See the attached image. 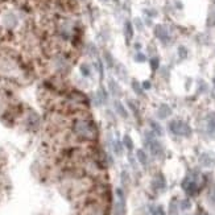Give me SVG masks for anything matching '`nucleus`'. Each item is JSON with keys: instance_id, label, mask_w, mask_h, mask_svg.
<instances>
[{"instance_id": "nucleus-1", "label": "nucleus", "mask_w": 215, "mask_h": 215, "mask_svg": "<svg viewBox=\"0 0 215 215\" xmlns=\"http://www.w3.org/2000/svg\"><path fill=\"white\" fill-rule=\"evenodd\" d=\"M74 133L81 139H86V140H91L96 136V127L92 122H87V120H77L73 127Z\"/></svg>"}, {"instance_id": "nucleus-2", "label": "nucleus", "mask_w": 215, "mask_h": 215, "mask_svg": "<svg viewBox=\"0 0 215 215\" xmlns=\"http://www.w3.org/2000/svg\"><path fill=\"white\" fill-rule=\"evenodd\" d=\"M169 129L172 131V133L180 135V136H187L191 135V128L187 126L186 123L180 122V120H173L169 123Z\"/></svg>"}, {"instance_id": "nucleus-3", "label": "nucleus", "mask_w": 215, "mask_h": 215, "mask_svg": "<svg viewBox=\"0 0 215 215\" xmlns=\"http://www.w3.org/2000/svg\"><path fill=\"white\" fill-rule=\"evenodd\" d=\"M145 144H146V146H148L149 150H150V153H152L154 157H163L164 156L163 145H161V143H158L156 139H153V140L145 143Z\"/></svg>"}, {"instance_id": "nucleus-4", "label": "nucleus", "mask_w": 215, "mask_h": 215, "mask_svg": "<svg viewBox=\"0 0 215 215\" xmlns=\"http://www.w3.org/2000/svg\"><path fill=\"white\" fill-rule=\"evenodd\" d=\"M182 187H183V190L186 191V194H189V195H195V194H197V191H198L197 183H195L193 180H190L189 177L185 178V181L182 182Z\"/></svg>"}, {"instance_id": "nucleus-5", "label": "nucleus", "mask_w": 215, "mask_h": 215, "mask_svg": "<svg viewBox=\"0 0 215 215\" xmlns=\"http://www.w3.org/2000/svg\"><path fill=\"white\" fill-rule=\"evenodd\" d=\"M152 185H153V187L156 190H160V191L165 190V189H166V181H165V177L161 174V173H160V174H157L153 178Z\"/></svg>"}, {"instance_id": "nucleus-6", "label": "nucleus", "mask_w": 215, "mask_h": 215, "mask_svg": "<svg viewBox=\"0 0 215 215\" xmlns=\"http://www.w3.org/2000/svg\"><path fill=\"white\" fill-rule=\"evenodd\" d=\"M108 89H110V92L114 96H122V89H120V86L116 83L114 79H111L110 82H108Z\"/></svg>"}, {"instance_id": "nucleus-7", "label": "nucleus", "mask_w": 215, "mask_h": 215, "mask_svg": "<svg viewBox=\"0 0 215 215\" xmlns=\"http://www.w3.org/2000/svg\"><path fill=\"white\" fill-rule=\"evenodd\" d=\"M170 114H172V110L166 104H161L160 108H158V112H157V115L160 119H166L168 116H170Z\"/></svg>"}, {"instance_id": "nucleus-8", "label": "nucleus", "mask_w": 215, "mask_h": 215, "mask_svg": "<svg viewBox=\"0 0 215 215\" xmlns=\"http://www.w3.org/2000/svg\"><path fill=\"white\" fill-rule=\"evenodd\" d=\"M115 110H116V112H118V114L122 116L123 119H127L128 118V112H127V110H126V107H124V106L120 103L119 100H115Z\"/></svg>"}, {"instance_id": "nucleus-9", "label": "nucleus", "mask_w": 215, "mask_h": 215, "mask_svg": "<svg viewBox=\"0 0 215 215\" xmlns=\"http://www.w3.org/2000/svg\"><path fill=\"white\" fill-rule=\"evenodd\" d=\"M136 157H137L139 163H140L143 166H146V165H148V156H146V153L143 149H137Z\"/></svg>"}, {"instance_id": "nucleus-10", "label": "nucleus", "mask_w": 215, "mask_h": 215, "mask_svg": "<svg viewBox=\"0 0 215 215\" xmlns=\"http://www.w3.org/2000/svg\"><path fill=\"white\" fill-rule=\"evenodd\" d=\"M207 132L210 133V136H215V115H211L207 123Z\"/></svg>"}, {"instance_id": "nucleus-11", "label": "nucleus", "mask_w": 215, "mask_h": 215, "mask_svg": "<svg viewBox=\"0 0 215 215\" xmlns=\"http://www.w3.org/2000/svg\"><path fill=\"white\" fill-rule=\"evenodd\" d=\"M122 143H123V145L126 146L128 150H129V152H131L132 149H133V141H132V139H131L129 135H124Z\"/></svg>"}, {"instance_id": "nucleus-12", "label": "nucleus", "mask_w": 215, "mask_h": 215, "mask_svg": "<svg viewBox=\"0 0 215 215\" xmlns=\"http://www.w3.org/2000/svg\"><path fill=\"white\" fill-rule=\"evenodd\" d=\"M150 128H152V132L154 135H158V136H161L163 135V128H161V126L158 124L157 122H150Z\"/></svg>"}, {"instance_id": "nucleus-13", "label": "nucleus", "mask_w": 215, "mask_h": 215, "mask_svg": "<svg viewBox=\"0 0 215 215\" xmlns=\"http://www.w3.org/2000/svg\"><path fill=\"white\" fill-rule=\"evenodd\" d=\"M123 143H120V141H114V144H112V150L118 154V156H122V153H123Z\"/></svg>"}, {"instance_id": "nucleus-14", "label": "nucleus", "mask_w": 215, "mask_h": 215, "mask_svg": "<svg viewBox=\"0 0 215 215\" xmlns=\"http://www.w3.org/2000/svg\"><path fill=\"white\" fill-rule=\"evenodd\" d=\"M199 163H201L203 166H210V165L213 164V160L210 158L209 154L205 153V154H202V156H201V158H199Z\"/></svg>"}, {"instance_id": "nucleus-15", "label": "nucleus", "mask_w": 215, "mask_h": 215, "mask_svg": "<svg viewBox=\"0 0 215 215\" xmlns=\"http://www.w3.org/2000/svg\"><path fill=\"white\" fill-rule=\"evenodd\" d=\"M169 215H178V206L176 203V199H173L169 205Z\"/></svg>"}, {"instance_id": "nucleus-16", "label": "nucleus", "mask_w": 215, "mask_h": 215, "mask_svg": "<svg viewBox=\"0 0 215 215\" xmlns=\"http://www.w3.org/2000/svg\"><path fill=\"white\" fill-rule=\"evenodd\" d=\"M129 181H131V177L128 174L127 170H123L122 172V185L124 187H127L128 185H129Z\"/></svg>"}, {"instance_id": "nucleus-17", "label": "nucleus", "mask_w": 215, "mask_h": 215, "mask_svg": "<svg viewBox=\"0 0 215 215\" xmlns=\"http://www.w3.org/2000/svg\"><path fill=\"white\" fill-rule=\"evenodd\" d=\"M143 86H140L139 85V82L136 81V79H133V81H132V89H133V91H135V94H136V95H141V91H143Z\"/></svg>"}, {"instance_id": "nucleus-18", "label": "nucleus", "mask_w": 215, "mask_h": 215, "mask_svg": "<svg viewBox=\"0 0 215 215\" xmlns=\"http://www.w3.org/2000/svg\"><path fill=\"white\" fill-rule=\"evenodd\" d=\"M81 73H82V75H85V77H90L91 71H90V66L87 63H82L81 65Z\"/></svg>"}, {"instance_id": "nucleus-19", "label": "nucleus", "mask_w": 215, "mask_h": 215, "mask_svg": "<svg viewBox=\"0 0 215 215\" xmlns=\"http://www.w3.org/2000/svg\"><path fill=\"white\" fill-rule=\"evenodd\" d=\"M180 207H181L182 210H189L190 207H191V202L189 201V199H183V201H181Z\"/></svg>"}, {"instance_id": "nucleus-20", "label": "nucleus", "mask_w": 215, "mask_h": 215, "mask_svg": "<svg viewBox=\"0 0 215 215\" xmlns=\"http://www.w3.org/2000/svg\"><path fill=\"white\" fill-rule=\"evenodd\" d=\"M150 67H152L153 71L158 69V58H152V61H150Z\"/></svg>"}, {"instance_id": "nucleus-21", "label": "nucleus", "mask_w": 215, "mask_h": 215, "mask_svg": "<svg viewBox=\"0 0 215 215\" xmlns=\"http://www.w3.org/2000/svg\"><path fill=\"white\" fill-rule=\"evenodd\" d=\"M126 33H127V37L129 39L132 36V28H131V24L129 22H127V26H126Z\"/></svg>"}, {"instance_id": "nucleus-22", "label": "nucleus", "mask_w": 215, "mask_h": 215, "mask_svg": "<svg viewBox=\"0 0 215 215\" xmlns=\"http://www.w3.org/2000/svg\"><path fill=\"white\" fill-rule=\"evenodd\" d=\"M145 59H146V57H145L144 54H140V53H139V54H136V61H137V62H144Z\"/></svg>"}, {"instance_id": "nucleus-23", "label": "nucleus", "mask_w": 215, "mask_h": 215, "mask_svg": "<svg viewBox=\"0 0 215 215\" xmlns=\"http://www.w3.org/2000/svg\"><path fill=\"white\" fill-rule=\"evenodd\" d=\"M178 54L181 55V58H185V57H186V54H187L186 49H185V48H180V50H178Z\"/></svg>"}, {"instance_id": "nucleus-24", "label": "nucleus", "mask_w": 215, "mask_h": 215, "mask_svg": "<svg viewBox=\"0 0 215 215\" xmlns=\"http://www.w3.org/2000/svg\"><path fill=\"white\" fill-rule=\"evenodd\" d=\"M150 87V83H149V82L148 81H145L144 82V83H143V89H145V90H148Z\"/></svg>"}, {"instance_id": "nucleus-25", "label": "nucleus", "mask_w": 215, "mask_h": 215, "mask_svg": "<svg viewBox=\"0 0 215 215\" xmlns=\"http://www.w3.org/2000/svg\"><path fill=\"white\" fill-rule=\"evenodd\" d=\"M157 214L158 215H165V211H164L163 207H158V209H157Z\"/></svg>"}, {"instance_id": "nucleus-26", "label": "nucleus", "mask_w": 215, "mask_h": 215, "mask_svg": "<svg viewBox=\"0 0 215 215\" xmlns=\"http://www.w3.org/2000/svg\"><path fill=\"white\" fill-rule=\"evenodd\" d=\"M214 198H215V193H214Z\"/></svg>"}]
</instances>
